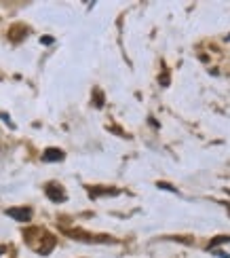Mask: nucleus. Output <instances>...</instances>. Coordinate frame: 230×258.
<instances>
[{
	"label": "nucleus",
	"mask_w": 230,
	"mask_h": 258,
	"mask_svg": "<svg viewBox=\"0 0 230 258\" xmlns=\"http://www.w3.org/2000/svg\"><path fill=\"white\" fill-rule=\"evenodd\" d=\"M215 256H220V258H230V254H226V252H213Z\"/></svg>",
	"instance_id": "9"
},
{
	"label": "nucleus",
	"mask_w": 230,
	"mask_h": 258,
	"mask_svg": "<svg viewBox=\"0 0 230 258\" xmlns=\"http://www.w3.org/2000/svg\"><path fill=\"white\" fill-rule=\"evenodd\" d=\"M159 188H165V190H171V192H175V188H173L171 184H165V182H159Z\"/></svg>",
	"instance_id": "6"
},
{
	"label": "nucleus",
	"mask_w": 230,
	"mask_h": 258,
	"mask_svg": "<svg viewBox=\"0 0 230 258\" xmlns=\"http://www.w3.org/2000/svg\"><path fill=\"white\" fill-rule=\"evenodd\" d=\"M7 214L11 218L19 220V222H28L32 218V210L30 208H11V210H7Z\"/></svg>",
	"instance_id": "1"
},
{
	"label": "nucleus",
	"mask_w": 230,
	"mask_h": 258,
	"mask_svg": "<svg viewBox=\"0 0 230 258\" xmlns=\"http://www.w3.org/2000/svg\"><path fill=\"white\" fill-rule=\"evenodd\" d=\"M5 252V248H3V245H0V254H3Z\"/></svg>",
	"instance_id": "10"
},
{
	"label": "nucleus",
	"mask_w": 230,
	"mask_h": 258,
	"mask_svg": "<svg viewBox=\"0 0 230 258\" xmlns=\"http://www.w3.org/2000/svg\"><path fill=\"white\" fill-rule=\"evenodd\" d=\"M63 159H65V155L59 148H47L45 155H42V161H47V163H57V161H63Z\"/></svg>",
	"instance_id": "2"
},
{
	"label": "nucleus",
	"mask_w": 230,
	"mask_h": 258,
	"mask_svg": "<svg viewBox=\"0 0 230 258\" xmlns=\"http://www.w3.org/2000/svg\"><path fill=\"white\" fill-rule=\"evenodd\" d=\"M230 241V237H228V235H220V237H215V239H211V248H215V245H220V243H228Z\"/></svg>",
	"instance_id": "5"
},
{
	"label": "nucleus",
	"mask_w": 230,
	"mask_h": 258,
	"mask_svg": "<svg viewBox=\"0 0 230 258\" xmlns=\"http://www.w3.org/2000/svg\"><path fill=\"white\" fill-rule=\"evenodd\" d=\"M95 98H97V100H95V102H97V106H102V104H104V102H102V95H100V91H95Z\"/></svg>",
	"instance_id": "8"
},
{
	"label": "nucleus",
	"mask_w": 230,
	"mask_h": 258,
	"mask_svg": "<svg viewBox=\"0 0 230 258\" xmlns=\"http://www.w3.org/2000/svg\"><path fill=\"white\" fill-rule=\"evenodd\" d=\"M40 42H42V45H47V47H49V45H53V38H51V36H42V38H40Z\"/></svg>",
	"instance_id": "7"
},
{
	"label": "nucleus",
	"mask_w": 230,
	"mask_h": 258,
	"mask_svg": "<svg viewBox=\"0 0 230 258\" xmlns=\"http://www.w3.org/2000/svg\"><path fill=\"white\" fill-rule=\"evenodd\" d=\"M26 34H28V28H24V26H13L11 32H9L11 40H19V38H24Z\"/></svg>",
	"instance_id": "4"
},
{
	"label": "nucleus",
	"mask_w": 230,
	"mask_h": 258,
	"mask_svg": "<svg viewBox=\"0 0 230 258\" xmlns=\"http://www.w3.org/2000/svg\"><path fill=\"white\" fill-rule=\"evenodd\" d=\"M47 195H49V199H53V201H65L63 188L57 186V184H47Z\"/></svg>",
	"instance_id": "3"
}]
</instances>
